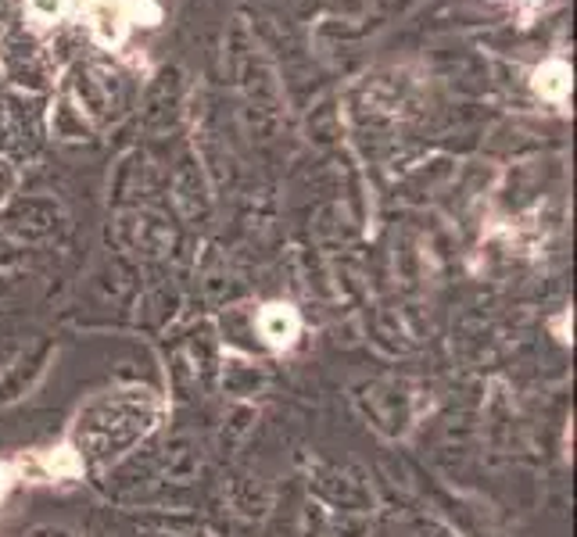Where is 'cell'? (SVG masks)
<instances>
[{"label":"cell","mask_w":577,"mask_h":537,"mask_svg":"<svg viewBox=\"0 0 577 537\" xmlns=\"http://www.w3.org/2000/svg\"><path fill=\"white\" fill-rule=\"evenodd\" d=\"M86 19L90 33H94L104 48L123 43L133 22V0H86Z\"/></svg>","instance_id":"1"},{"label":"cell","mask_w":577,"mask_h":537,"mask_svg":"<svg viewBox=\"0 0 577 537\" xmlns=\"http://www.w3.org/2000/svg\"><path fill=\"white\" fill-rule=\"evenodd\" d=\"M258 330H262V337L272 348H287L298 337L301 319H298V312L291 309V304L272 301L262 309V316H258Z\"/></svg>","instance_id":"2"},{"label":"cell","mask_w":577,"mask_h":537,"mask_svg":"<svg viewBox=\"0 0 577 537\" xmlns=\"http://www.w3.org/2000/svg\"><path fill=\"white\" fill-rule=\"evenodd\" d=\"M535 90L549 101H564L570 94V69L564 61H545L535 72Z\"/></svg>","instance_id":"3"},{"label":"cell","mask_w":577,"mask_h":537,"mask_svg":"<svg viewBox=\"0 0 577 537\" xmlns=\"http://www.w3.org/2000/svg\"><path fill=\"white\" fill-rule=\"evenodd\" d=\"M69 4H72V0H25L29 14H33V19L43 22V25H51V22L62 19V14L69 11Z\"/></svg>","instance_id":"4"},{"label":"cell","mask_w":577,"mask_h":537,"mask_svg":"<svg viewBox=\"0 0 577 537\" xmlns=\"http://www.w3.org/2000/svg\"><path fill=\"white\" fill-rule=\"evenodd\" d=\"M8 477H11V473H8V466H0V495H4V487H8Z\"/></svg>","instance_id":"5"}]
</instances>
